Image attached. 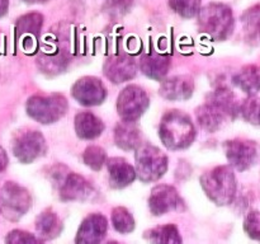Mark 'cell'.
<instances>
[{
    "label": "cell",
    "mask_w": 260,
    "mask_h": 244,
    "mask_svg": "<svg viewBox=\"0 0 260 244\" xmlns=\"http://www.w3.org/2000/svg\"><path fill=\"white\" fill-rule=\"evenodd\" d=\"M238 108L231 90L220 86L208 96L205 104L197 109V119L201 126L208 132L220 130L226 121L233 118Z\"/></svg>",
    "instance_id": "cell-1"
},
{
    "label": "cell",
    "mask_w": 260,
    "mask_h": 244,
    "mask_svg": "<svg viewBox=\"0 0 260 244\" xmlns=\"http://www.w3.org/2000/svg\"><path fill=\"white\" fill-rule=\"evenodd\" d=\"M159 135L168 149L182 150L194 141L196 129L188 114L182 111H170L162 116Z\"/></svg>",
    "instance_id": "cell-2"
},
{
    "label": "cell",
    "mask_w": 260,
    "mask_h": 244,
    "mask_svg": "<svg viewBox=\"0 0 260 244\" xmlns=\"http://www.w3.org/2000/svg\"><path fill=\"white\" fill-rule=\"evenodd\" d=\"M201 186L211 201L218 206L229 205L236 195V178L233 169L226 165L216 167L201 177Z\"/></svg>",
    "instance_id": "cell-3"
},
{
    "label": "cell",
    "mask_w": 260,
    "mask_h": 244,
    "mask_svg": "<svg viewBox=\"0 0 260 244\" xmlns=\"http://www.w3.org/2000/svg\"><path fill=\"white\" fill-rule=\"evenodd\" d=\"M198 25L216 41H225L234 30V15L230 8L220 3L206 5L198 13Z\"/></svg>",
    "instance_id": "cell-4"
},
{
    "label": "cell",
    "mask_w": 260,
    "mask_h": 244,
    "mask_svg": "<svg viewBox=\"0 0 260 244\" xmlns=\"http://www.w3.org/2000/svg\"><path fill=\"white\" fill-rule=\"evenodd\" d=\"M136 177L142 182H155L160 179L168 170V157L159 149L150 144L140 145L135 154Z\"/></svg>",
    "instance_id": "cell-5"
},
{
    "label": "cell",
    "mask_w": 260,
    "mask_h": 244,
    "mask_svg": "<svg viewBox=\"0 0 260 244\" xmlns=\"http://www.w3.org/2000/svg\"><path fill=\"white\" fill-rule=\"evenodd\" d=\"M27 113L40 124L50 125L65 116L69 108L68 101L61 94L33 96L27 102Z\"/></svg>",
    "instance_id": "cell-6"
},
{
    "label": "cell",
    "mask_w": 260,
    "mask_h": 244,
    "mask_svg": "<svg viewBox=\"0 0 260 244\" xmlns=\"http://www.w3.org/2000/svg\"><path fill=\"white\" fill-rule=\"evenodd\" d=\"M149 106V96L139 85L126 86L117 98V112L124 122H136Z\"/></svg>",
    "instance_id": "cell-7"
},
{
    "label": "cell",
    "mask_w": 260,
    "mask_h": 244,
    "mask_svg": "<svg viewBox=\"0 0 260 244\" xmlns=\"http://www.w3.org/2000/svg\"><path fill=\"white\" fill-rule=\"evenodd\" d=\"M32 205L30 195L15 182H7L0 192V210L9 220H19Z\"/></svg>",
    "instance_id": "cell-8"
},
{
    "label": "cell",
    "mask_w": 260,
    "mask_h": 244,
    "mask_svg": "<svg viewBox=\"0 0 260 244\" xmlns=\"http://www.w3.org/2000/svg\"><path fill=\"white\" fill-rule=\"evenodd\" d=\"M226 158L231 167L244 172L255 165L258 160V145L250 140H229L223 144Z\"/></svg>",
    "instance_id": "cell-9"
},
{
    "label": "cell",
    "mask_w": 260,
    "mask_h": 244,
    "mask_svg": "<svg viewBox=\"0 0 260 244\" xmlns=\"http://www.w3.org/2000/svg\"><path fill=\"white\" fill-rule=\"evenodd\" d=\"M47 150L46 140L40 131L29 130L22 132L13 142V152L22 163H32L42 157Z\"/></svg>",
    "instance_id": "cell-10"
},
{
    "label": "cell",
    "mask_w": 260,
    "mask_h": 244,
    "mask_svg": "<svg viewBox=\"0 0 260 244\" xmlns=\"http://www.w3.org/2000/svg\"><path fill=\"white\" fill-rule=\"evenodd\" d=\"M71 94L81 106L91 107L103 103L107 97V90L98 78L84 76L74 84Z\"/></svg>",
    "instance_id": "cell-11"
},
{
    "label": "cell",
    "mask_w": 260,
    "mask_h": 244,
    "mask_svg": "<svg viewBox=\"0 0 260 244\" xmlns=\"http://www.w3.org/2000/svg\"><path fill=\"white\" fill-rule=\"evenodd\" d=\"M184 202L174 187L168 185H159L151 190L149 197V207L154 215L160 216L170 211L182 210Z\"/></svg>",
    "instance_id": "cell-12"
},
{
    "label": "cell",
    "mask_w": 260,
    "mask_h": 244,
    "mask_svg": "<svg viewBox=\"0 0 260 244\" xmlns=\"http://www.w3.org/2000/svg\"><path fill=\"white\" fill-rule=\"evenodd\" d=\"M108 221L102 214H91L81 223L75 244H101L106 236Z\"/></svg>",
    "instance_id": "cell-13"
},
{
    "label": "cell",
    "mask_w": 260,
    "mask_h": 244,
    "mask_svg": "<svg viewBox=\"0 0 260 244\" xmlns=\"http://www.w3.org/2000/svg\"><path fill=\"white\" fill-rule=\"evenodd\" d=\"M104 75L114 84H121L135 78L136 63L127 56H112L107 58L103 66Z\"/></svg>",
    "instance_id": "cell-14"
},
{
    "label": "cell",
    "mask_w": 260,
    "mask_h": 244,
    "mask_svg": "<svg viewBox=\"0 0 260 244\" xmlns=\"http://www.w3.org/2000/svg\"><path fill=\"white\" fill-rule=\"evenodd\" d=\"M93 193L90 183L81 175L70 173L60 186V197L63 201H83Z\"/></svg>",
    "instance_id": "cell-15"
},
{
    "label": "cell",
    "mask_w": 260,
    "mask_h": 244,
    "mask_svg": "<svg viewBox=\"0 0 260 244\" xmlns=\"http://www.w3.org/2000/svg\"><path fill=\"white\" fill-rule=\"evenodd\" d=\"M194 83L189 76H173L160 85V94L168 101H185L192 97Z\"/></svg>",
    "instance_id": "cell-16"
},
{
    "label": "cell",
    "mask_w": 260,
    "mask_h": 244,
    "mask_svg": "<svg viewBox=\"0 0 260 244\" xmlns=\"http://www.w3.org/2000/svg\"><path fill=\"white\" fill-rule=\"evenodd\" d=\"M109 182L113 188H124L136 179V172L123 158H111L107 160Z\"/></svg>",
    "instance_id": "cell-17"
},
{
    "label": "cell",
    "mask_w": 260,
    "mask_h": 244,
    "mask_svg": "<svg viewBox=\"0 0 260 244\" xmlns=\"http://www.w3.org/2000/svg\"><path fill=\"white\" fill-rule=\"evenodd\" d=\"M104 125L98 116L91 112H80L75 116V131L80 139L93 140L101 136Z\"/></svg>",
    "instance_id": "cell-18"
},
{
    "label": "cell",
    "mask_w": 260,
    "mask_h": 244,
    "mask_svg": "<svg viewBox=\"0 0 260 244\" xmlns=\"http://www.w3.org/2000/svg\"><path fill=\"white\" fill-rule=\"evenodd\" d=\"M114 141L122 150H136L141 145V135L135 122L118 124L114 130Z\"/></svg>",
    "instance_id": "cell-19"
},
{
    "label": "cell",
    "mask_w": 260,
    "mask_h": 244,
    "mask_svg": "<svg viewBox=\"0 0 260 244\" xmlns=\"http://www.w3.org/2000/svg\"><path fill=\"white\" fill-rule=\"evenodd\" d=\"M141 71L154 80H161L167 75L170 68V60L168 56L159 53H147L140 63Z\"/></svg>",
    "instance_id": "cell-20"
},
{
    "label": "cell",
    "mask_w": 260,
    "mask_h": 244,
    "mask_svg": "<svg viewBox=\"0 0 260 244\" xmlns=\"http://www.w3.org/2000/svg\"><path fill=\"white\" fill-rule=\"evenodd\" d=\"M36 230L41 238L51 240L60 235L62 230V224H61L60 218L51 208H48L41 212L36 220Z\"/></svg>",
    "instance_id": "cell-21"
},
{
    "label": "cell",
    "mask_w": 260,
    "mask_h": 244,
    "mask_svg": "<svg viewBox=\"0 0 260 244\" xmlns=\"http://www.w3.org/2000/svg\"><path fill=\"white\" fill-rule=\"evenodd\" d=\"M145 236L151 244H182V236H180L179 230L173 224L150 229L149 231H146Z\"/></svg>",
    "instance_id": "cell-22"
},
{
    "label": "cell",
    "mask_w": 260,
    "mask_h": 244,
    "mask_svg": "<svg viewBox=\"0 0 260 244\" xmlns=\"http://www.w3.org/2000/svg\"><path fill=\"white\" fill-rule=\"evenodd\" d=\"M234 83L243 89L249 96H255L259 92V69L258 66H245L234 78Z\"/></svg>",
    "instance_id": "cell-23"
},
{
    "label": "cell",
    "mask_w": 260,
    "mask_h": 244,
    "mask_svg": "<svg viewBox=\"0 0 260 244\" xmlns=\"http://www.w3.org/2000/svg\"><path fill=\"white\" fill-rule=\"evenodd\" d=\"M112 224L114 229L121 234H128L135 229L134 216L126 207L122 206L113 208L112 211Z\"/></svg>",
    "instance_id": "cell-24"
},
{
    "label": "cell",
    "mask_w": 260,
    "mask_h": 244,
    "mask_svg": "<svg viewBox=\"0 0 260 244\" xmlns=\"http://www.w3.org/2000/svg\"><path fill=\"white\" fill-rule=\"evenodd\" d=\"M42 15L38 13H30V14L23 15L17 22L18 35H27V36H38L41 27H42Z\"/></svg>",
    "instance_id": "cell-25"
},
{
    "label": "cell",
    "mask_w": 260,
    "mask_h": 244,
    "mask_svg": "<svg viewBox=\"0 0 260 244\" xmlns=\"http://www.w3.org/2000/svg\"><path fill=\"white\" fill-rule=\"evenodd\" d=\"M83 159L85 165L91 168L93 170H101L102 167L106 164L107 162V155L104 149L96 145H90L85 149L83 155Z\"/></svg>",
    "instance_id": "cell-26"
},
{
    "label": "cell",
    "mask_w": 260,
    "mask_h": 244,
    "mask_svg": "<svg viewBox=\"0 0 260 244\" xmlns=\"http://www.w3.org/2000/svg\"><path fill=\"white\" fill-rule=\"evenodd\" d=\"M169 5L183 18L196 17L201 10V0H169Z\"/></svg>",
    "instance_id": "cell-27"
},
{
    "label": "cell",
    "mask_w": 260,
    "mask_h": 244,
    "mask_svg": "<svg viewBox=\"0 0 260 244\" xmlns=\"http://www.w3.org/2000/svg\"><path fill=\"white\" fill-rule=\"evenodd\" d=\"M240 112L244 118L253 125H258V116H259V102L258 98L254 96H250L248 99L244 101L241 104Z\"/></svg>",
    "instance_id": "cell-28"
},
{
    "label": "cell",
    "mask_w": 260,
    "mask_h": 244,
    "mask_svg": "<svg viewBox=\"0 0 260 244\" xmlns=\"http://www.w3.org/2000/svg\"><path fill=\"white\" fill-rule=\"evenodd\" d=\"M5 244H43V241L27 231L13 230L5 238Z\"/></svg>",
    "instance_id": "cell-29"
},
{
    "label": "cell",
    "mask_w": 260,
    "mask_h": 244,
    "mask_svg": "<svg viewBox=\"0 0 260 244\" xmlns=\"http://www.w3.org/2000/svg\"><path fill=\"white\" fill-rule=\"evenodd\" d=\"M259 223L260 219L258 211H251V212H249L245 221H244V229H245V231L248 233V235L250 236V238L255 239V240H258L260 235Z\"/></svg>",
    "instance_id": "cell-30"
},
{
    "label": "cell",
    "mask_w": 260,
    "mask_h": 244,
    "mask_svg": "<svg viewBox=\"0 0 260 244\" xmlns=\"http://www.w3.org/2000/svg\"><path fill=\"white\" fill-rule=\"evenodd\" d=\"M244 19H245L244 20V23H245L246 32L258 33V29H259L258 5H255V8H253V9H249V12L246 13Z\"/></svg>",
    "instance_id": "cell-31"
},
{
    "label": "cell",
    "mask_w": 260,
    "mask_h": 244,
    "mask_svg": "<svg viewBox=\"0 0 260 244\" xmlns=\"http://www.w3.org/2000/svg\"><path fill=\"white\" fill-rule=\"evenodd\" d=\"M8 165V155L5 152V150L0 146V173L7 168Z\"/></svg>",
    "instance_id": "cell-32"
},
{
    "label": "cell",
    "mask_w": 260,
    "mask_h": 244,
    "mask_svg": "<svg viewBox=\"0 0 260 244\" xmlns=\"http://www.w3.org/2000/svg\"><path fill=\"white\" fill-rule=\"evenodd\" d=\"M8 8H9V0H0V18L7 14Z\"/></svg>",
    "instance_id": "cell-33"
},
{
    "label": "cell",
    "mask_w": 260,
    "mask_h": 244,
    "mask_svg": "<svg viewBox=\"0 0 260 244\" xmlns=\"http://www.w3.org/2000/svg\"><path fill=\"white\" fill-rule=\"evenodd\" d=\"M25 3H29V4H37V3H46L48 0H23Z\"/></svg>",
    "instance_id": "cell-34"
},
{
    "label": "cell",
    "mask_w": 260,
    "mask_h": 244,
    "mask_svg": "<svg viewBox=\"0 0 260 244\" xmlns=\"http://www.w3.org/2000/svg\"><path fill=\"white\" fill-rule=\"evenodd\" d=\"M108 244H122V243H118V241H109Z\"/></svg>",
    "instance_id": "cell-35"
}]
</instances>
